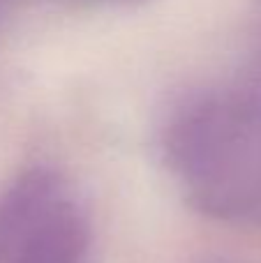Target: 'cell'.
Wrapping results in <instances>:
<instances>
[{"label": "cell", "mask_w": 261, "mask_h": 263, "mask_svg": "<svg viewBox=\"0 0 261 263\" xmlns=\"http://www.w3.org/2000/svg\"><path fill=\"white\" fill-rule=\"evenodd\" d=\"M63 194V176L51 166L23 171L0 196V263H9L14 247L42 210Z\"/></svg>", "instance_id": "cell-2"}, {"label": "cell", "mask_w": 261, "mask_h": 263, "mask_svg": "<svg viewBox=\"0 0 261 263\" xmlns=\"http://www.w3.org/2000/svg\"><path fill=\"white\" fill-rule=\"evenodd\" d=\"M90 242L88 215L60 194L21 236L9 263H86Z\"/></svg>", "instance_id": "cell-1"}]
</instances>
